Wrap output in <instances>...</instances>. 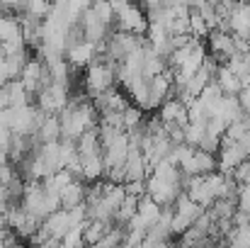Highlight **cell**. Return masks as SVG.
Returning a JSON list of instances; mask_svg holds the SVG:
<instances>
[{
  "instance_id": "obj_6",
  "label": "cell",
  "mask_w": 250,
  "mask_h": 248,
  "mask_svg": "<svg viewBox=\"0 0 250 248\" xmlns=\"http://www.w3.org/2000/svg\"><path fill=\"white\" fill-rule=\"evenodd\" d=\"M214 83L221 88V92H224V95H238V90L243 88V81H241V78L229 68V66H219Z\"/></svg>"
},
{
  "instance_id": "obj_2",
  "label": "cell",
  "mask_w": 250,
  "mask_h": 248,
  "mask_svg": "<svg viewBox=\"0 0 250 248\" xmlns=\"http://www.w3.org/2000/svg\"><path fill=\"white\" fill-rule=\"evenodd\" d=\"M71 229H73V226H71V217H68L66 209H56V212H51V214L42 222V231H44L49 239L59 241V244H61V239H63Z\"/></svg>"
},
{
  "instance_id": "obj_7",
  "label": "cell",
  "mask_w": 250,
  "mask_h": 248,
  "mask_svg": "<svg viewBox=\"0 0 250 248\" xmlns=\"http://www.w3.org/2000/svg\"><path fill=\"white\" fill-rule=\"evenodd\" d=\"M112 224L114 222H95V219H90V222H85L83 226V241H85V248L95 246L109 229H112Z\"/></svg>"
},
{
  "instance_id": "obj_1",
  "label": "cell",
  "mask_w": 250,
  "mask_h": 248,
  "mask_svg": "<svg viewBox=\"0 0 250 248\" xmlns=\"http://www.w3.org/2000/svg\"><path fill=\"white\" fill-rule=\"evenodd\" d=\"M221 29L231 32L233 37H243V39H248L250 37V2H243V0L236 2L231 17L226 20V24H224Z\"/></svg>"
},
{
  "instance_id": "obj_3",
  "label": "cell",
  "mask_w": 250,
  "mask_h": 248,
  "mask_svg": "<svg viewBox=\"0 0 250 248\" xmlns=\"http://www.w3.org/2000/svg\"><path fill=\"white\" fill-rule=\"evenodd\" d=\"M163 127L166 124H175V127H187V105L180 102L177 97H167L166 102L158 107V114H156Z\"/></svg>"
},
{
  "instance_id": "obj_5",
  "label": "cell",
  "mask_w": 250,
  "mask_h": 248,
  "mask_svg": "<svg viewBox=\"0 0 250 248\" xmlns=\"http://www.w3.org/2000/svg\"><path fill=\"white\" fill-rule=\"evenodd\" d=\"M39 144H51V141H61V124L56 114H46L44 122L39 124V129L34 132Z\"/></svg>"
},
{
  "instance_id": "obj_4",
  "label": "cell",
  "mask_w": 250,
  "mask_h": 248,
  "mask_svg": "<svg viewBox=\"0 0 250 248\" xmlns=\"http://www.w3.org/2000/svg\"><path fill=\"white\" fill-rule=\"evenodd\" d=\"M59 202H61V209H73V207L85 204V182L83 180H71L68 185H63L61 192H59Z\"/></svg>"
},
{
  "instance_id": "obj_8",
  "label": "cell",
  "mask_w": 250,
  "mask_h": 248,
  "mask_svg": "<svg viewBox=\"0 0 250 248\" xmlns=\"http://www.w3.org/2000/svg\"><path fill=\"white\" fill-rule=\"evenodd\" d=\"M90 10L104 22V24H114V10H112V5H109V0H95L92 5H90Z\"/></svg>"
},
{
  "instance_id": "obj_9",
  "label": "cell",
  "mask_w": 250,
  "mask_h": 248,
  "mask_svg": "<svg viewBox=\"0 0 250 248\" xmlns=\"http://www.w3.org/2000/svg\"><path fill=\"white\" fill-rule=\"evenodd\" d=\"M233 178L238 185H250V158H246L241 165L233 168Z\"/></svg>"
}]
</instances>
